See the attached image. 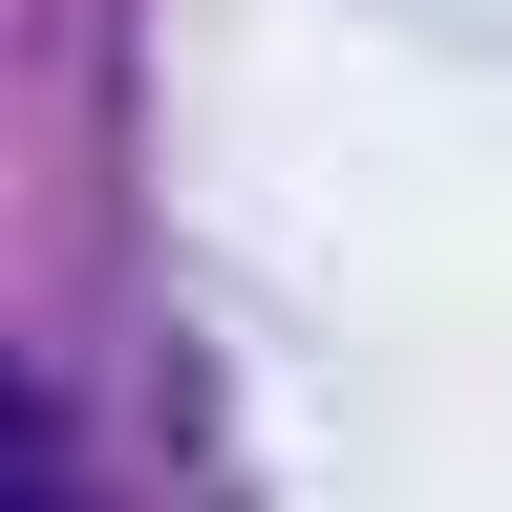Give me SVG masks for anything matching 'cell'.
<instances>
[{
  "label": "cell",
  "mask_w": 512,
  "mask_h": 512,
  "mask_svg": "<svg viewBox=\"0 0 512 512\" xmlns=\"http://www.w3.org/2000/svg\"><path fill=\"white\" fill-rule=\"evenodd\" d=\"M43 470H64V427H43V384L0 363V491H43Z\"/></svg>",
  "instance_id": "obj_1"
}]
</instances>
